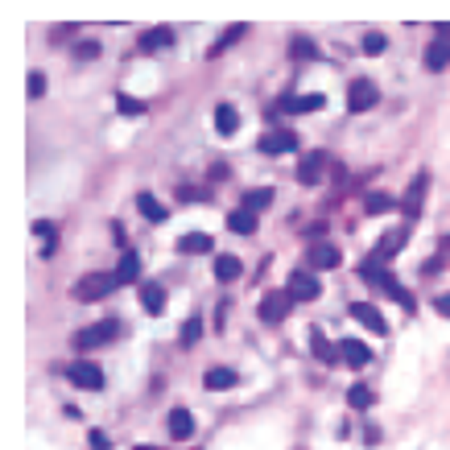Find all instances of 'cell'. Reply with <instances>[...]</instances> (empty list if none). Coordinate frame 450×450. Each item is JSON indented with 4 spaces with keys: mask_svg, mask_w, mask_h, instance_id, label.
<instances>
[{
    "mask_svg": "<svg viewBox=\"0 0 450 450\" xmlns=\"http://www.w3.org/2000/svg\"><path fill=\"white\" fill-rule=\"evenodd\" d=\"M360 277H363V281H372L376 289H384V293H389L393 302H401L405 310H417V298H413V293H409L405 285H401V281H397L393 273L384 269L380 261H372V256H368V261H363V265H360Z\"/></svg>",
    "mask_w": 450,
    "mask_h": 450,
    "instance_id": "1",
    "label": "cell"
},
{
    "mask_svg": "<svg viewBox=\"0 0 450 450\" xmlns=\"http://www.w3.org/2000/svg\"><path fill=\"white\" fill-rule=\"evenodd\" d=\"M112 289H120V285H116V273H91V277H83L71 293H75V302H103Z\"/></svg>",
    "mask_w": 450,
    "mask_h": 450,
    "instance_id": "2",
    "label": "cell"
},
{
    "mask_svg": "<svg viewBox=\"0 0 450 450\" xmlns=\"http://www.w3.org/2000/svg\"><path fill=\"white\" fill-rule=\"evenodd\" d=\"M116 335H120V322H116V318H103V322H95V326H87V331L75 335V347H79V351H91V347L112 343Z\"/></svg>",
    "mask_w": 450,
    "mask_h": 450,
    "instance_id": "3",
    "label": "cell"
},
{
    "mask_svg": "<svg viewBox=\"0 0 450 450\" xmlns=\"http://www.w3.org/2000/svg\"><path fill=\"white\" fill-rule=\"evenodd\" d=\"M66 380L79 384V389H87V393H99L103 389V368L91 360H75V363H66Z\"/></svg>",
    "mask_w": 450,
    "mask_h": 450,
    "instance_id": "4",
    "label": "cell"
},
{
    "mask_svg": "<svg viewBox=\"0 0 450 450\" xmlns=\"http://www.w3.org/2000/svg\"><path fill=\"white\" fill-rule=\"evenodd\" d=\"M289 298L293 302H314L318 293H322V281H318V273H306V269H298V273H289Z\"/></svg>",
    "mask_w": 450,
    "mask_h": 450,
    "instance_id": "5",
    "label": "cell"
},
{
    "mask_svg": "<svg viewBox=\"0 0 450 450\" xmlns=\"http://www.w3.org/2000/svg\"><path fill=\"white\" fill-rule=\"evenodd\" d=\"M256 149L265 153V157H281V153H293L298 149V133H289V129H273L256 140Z\"/></svg>",
    "mask_w": 450,
    "mask_h": 450,
    "instance_id": "6",
    "label": "cell"
},
{
    "mask_svg": "<svg viewBox=\"0 0 450 450\" xmlns=\"http://www.w3.org/2000/svg\"><path fill=\"white\" fill-rule=\"evenodd\" d=\"M376 99H380V87L368 79H356L347 87V112H368V108H376Z\"/></svg>",
    "mask_w": 450,
    "mask_h": 450,
    "instance_id": "7",
    "label": "cell"
},
{
    "mask_svg": "<svg viewBox=\"0 0 450 450\" xmlns=\"http://www.w3.org/2000/svg\"><path fill=\"white\" fill-rule=\"evenodd\" d=\"M289 306H293L289 289H273V293H265V298H261V318L273 326V322H281V318L289 314Z\"/></svg>",
    "mask_w": 450,
    "mask_h": 450,
    "instance_id": "8",
    "label": "cell"
},
{
    "mask_svg": "<svg viewBox=\"0 0 450 450\" xmlns=\"http://www.w3.org/2000/svg\"><path fill=\"white\" fill-rule=\"evenodd\" d=\"M351 318H360L363 326H368L372 335H380V339L389 335V322H384V314H380L372 302H351Z\"/></svg>",
    "mask_w": 450,
    "mask_h": 450,
    "instance_id": "9",
    "label": "cell"
},
{
    "mask_svg": "<svg viewBox=\"0 0 450 450\" xmlns=\"http://www.w3.org/2000/svg\"><path fill=\"white\" fill-rule=\"evenodd\" d=\"M174 248L186 252V256H203V252H215V240H211L207 231H186V235H178Z\"/></svg>",
    "mask_w": 450,
    "mask_h": 450,
    "instance_id": "10",
    "label": "cell"
},
{
    "mask_svg": "<svg viewBox=\"0 0 450 450\" xmlns=\"http://www.w3.org/2000/svg\"><path fill=\"white\" fill-rule=\"evenodd\" d=\"M322 170H326V153H306L302 166H298V182H302V186H318Z\"/></svg>",
    "mask_w": 450,
    "mask_h": 450,
    "instance_id": "11",
    "label": "cell"
},
{
    "mask_svg": "<svg viewBox=\"0 0 450 450\" xmlns=\"http://www.w3.org/2000/svg\"><path fill=\"white\" fill-rule=\"evenodd\" d=\"M426 186H430V174L421 170L417 178H413V186H409V194H405V215H409V224L421 215V198H426Z\"/></svg>",
    "mask_w": 450,
    "mask_h": 450,
    "instance_id": "12",
    "label": "cell"
},
{
    "mask_svg": "<svg viewBox=\"0 0 450 450\" xmlns=\"http://www.w3.org/2000/svg\"><path fill=\"white\" fill-rule=\"evenodd\" d=\"M322 103H326V99H322V95H285V99H281V112H289V116H302V112H318V108H322Z\"/></svg>",
    "mask_w": 450,
    "mask_h": 450,
    "instance_id": "13",
    "label": "cell"
},
{
    "mask_svg": "<svg viewBox=\"0 0 450 450\" xmlns=\"http://www.w3.org/2000/svg\"><path fill=\"white\" fill-rule=\"evenodd\" d=\"M401 244H405V231H389V235H380V240L372 244V261H380V265H384V261H393Z\"/></svg>",
    "mask_w": 450,
    "mask_h": 450,
    "instance_id": "14",
    "label": "cell"
},
{
    "mask_svg": "<svg viewBox=\"0 0 450 450\" xmlns=\"http://www.w3.org/2000/svg\"><path fill=\"white\" fill-rule=\"evenodd\" d=\"M203 384H207L211 393H227V389H235V384H240V376H235V368H207Z\"/></svg>",
    "mask_w": 450,
    "mask_h": 450,
    "instance_id": "15",
    "label": "cell"
},
{
    "mask_svg": "<svg viewBox=\"0 0 450 450\" xmlns=\"http://www.w3.org/2000/svg\"><path fill=\"white\" fill-rule=\"evenodd\" d=\"M140 50L145 54H157V50H170L174 45V29H166V25H157V29H149V34H140Z\"/></svg>",
    "mask_w": 450,
    "mask_h": 450,
    "instance_id": "16",
    "label": "cell"
},
{
    "mask_svg": "<svg viewBox=\"0 0 450 450\" xmlns=\"http://www.w3.org/2000/svg\"><path fill=\"white\" fill-rule=\"evenodd\" d=\"M339 356L351 363V368H368L372 363V351H368V343H360V339H343L339 343Z\"/></svg>",
    "mask_w": 450,
    "mask_h": 450,
    "instance_id": "17",
    "label": "cell"
},
{
    "mask_svg": "<svg viewBox=\"0 0 450 450\" xmlns=\"http://www.w3.org/2000/svg\"><path fill=\"white\" fill-rule=\"evenodd\" d=\"M140 306H145L149 314H161V310H166V289H161L157 281H140Z\"/></svg>",
    "mask_w": 450,
    "mask_h": 450,
    "instance_id": "18",
    "label": "cell"
},
{
    "mask_svg": "<svg viewBox=\"0 0 450 450\" xmlns=\"http://www.w3.org/2000/svg\"><path fill=\"white\" fill-rule=\"evenodd\" d=\"M306 256H310V269H339V265H343L339 248H331V244H314Z\"/></svg>",
    "mask_w": 450,
    "mask_h": 450,
    "instance_id": "19",
    "label": "cell"
},
{
    "mask_svg": "<svg viewBox=\"0 0 450 450\" xmlns=\"http://www.w3.org/2000/svg\"><path fill=\"white\" fill-rule=\"evenodd\" d=\"M136 207H140V215H145L149 224H166V219H170V211H166L149 190H140V194H136Z\"/></svg>",
    "mask_w": 450,
    "mask_h": 450,
    "instance_id": "20",
    "label": "cell"
},
{
    "mask_svg": "<svg viewBox=\"0 0 450 450\" xmlns=\"http://www.w3.org/2000/svg\"><path fill=\"white\" fill-rule=\"evenodd\" d=\"M170 438H174V442L194 438V417H190L186 409H174V413H170Z\"/></svg>",
    "mask_w": 450,
    "mask_h": 450,
    "instance_id": "21",
    "label": "cell"
},
{
    "mask_svg": "<svg viewBox=\"0 0 450 450\" xmlns=\"http://www.w3.org/2000/svg\"><path fill=\"white\" fill-rule=\"evenodd\" d=\"M447 66H450V38H438L426 50V71H447Z\"/></svg>",
    "mask_w": 450,
    "mask_h": 450,
    "instance_id": "22",
    "label": "cell"
},
{
    "mask_svg": "<svg viewBox=\"0 0 450 450\" xmlns=\"http://www.w3.org/2000/svg\"><path fill=\"white\" fill-rule=\"evenodd\" d=\"M215 129H219V136H235V129H240V112H235L231 103H219V108H215Z\"/></svg>",
    "mask_w": 450,
    "mask_h": 450,
    "instance_id": "23",
    "label": "cell"
},
{
    "mask_svg": "<svg viewBox=\"0 0 450 450\" xmlns=\"http://www.w3.org/2000/svg\"><path fill=\"white\" fill-rule=\"evenodd\" d=\"M136 277H140V256L136 252H124L120 265H116V285H133Z\"/></svg>",
    "mask_w": 450,
    "mask_h": 450,
    "instance_id": "24",
    "label": "cell"
},
{
    "mask_svg": "<svg viewBox=\"0 0 450 450\" xmlns=\"http://www.w3.org/2000/svg\"><path fill=\"white\" fill-rule=\"evenodd\" d=\"M227 227H231L235 235H252V231H256V211H244V207L231 211V215H227Z\"/></svg>",
    "mask_w": 450,
    "mask_h": 450,
    "instance_id": "25",
    "label": "cell"
},
{
    "mask_svg": "<svg viewBox=\"0 0 450 450\" xmlns=\"http://www.w3.org/2000/svg\"><path fill=\"white\" fill-rule=\"evenodd\" d=\"M240 273H244L240 256H231V252H219V256H215V277H219V281H235Z\"/></svg>",
    "mask_w": 450,
    "mask_h": 450,
    "instance_id": "26",
    "label": "cell"
},
{
    "mask_svg": "<svg viewBox=\"0 0 450 450\" xmlns=\"http://www.w3.org/2000/svg\"><path fill=\"white\" fill-rule=\"evenodd\" d=\"M310 351H314L322 363H335V351H339V347H331V343H326V335L314 326V331H310Z\"/></svg>",
    "mask_w": 450,
    "mask_h": 450,
    "instance_id": "27",
    "label": "cell"
},
{
    "mask_svg": "<svg viewBox=\"0 0 450 450\" xmlns=\"http://www.w3.org/2000/svg\"><path fill=\"white\" fill-rule=\"evenodd\" d=\"M244 34H248V25H231V29H227L224 38H219V42L211 45V50H207V58H219V54H224L227 45H235L240 38H244Z\"/></svg>",
    "mask_w": 450,
    "mask_h": 450,
    "instance_id": "28",
    "label": "cell"
},
{
    "mask_svg": "<svg viewBox=\"0 0 450 450\" xmlns=\"http://www.w3.org/2000/svg\"><path fill=\"white\" fill-rule=\"evenodd\" d=\"M372 401H376V393H372L368 384H351V389H347V405L351 409H372Z\"/></svg>",
    "mask_w": 450,
    "mask_h": 450,
    "instance_id": "29",
    "label": "cell"
},
{
    "mask_svg": "<svg viewBox=\"0 0 450 450\" xmlns=\"http://www.w3.org/2000/svg\"><path fill=\"white\" fill-rule=\"evenodd\" d=\"M269 203H273L269 186H261V190H248V194H244V211H261V207H269Z\"/></svg>",
    "mask_w": 450,
    "mask_h": 450,
    "instance_id": "30",
    "label": "cell"
},
{
    "mask_svg": "<svg viewBox=\"0 0 450 450\" xmlns=\"http://www.w3.org/2000/svg\"><path fill=\"white\" fill-rule=\"evenodd\" d=\"M34 231L45 240V256H54V248H58V231H54V224H45V219H34Z\"/></svg>",
    "mask_w": 450,
    "mask_h": 450,
    "instance_id": "31",
    "label": "cell"
},
{
    "mask_svg": "<svg viewBox=\"0 0 450 450\" xmlns=\"http://www.w3.org/2000/svg\"><path fill=\"white\" fill-rule=\"evenodd\" d=\"M289 54H293V58H318V42H310V38L298 34V38L289 42Z\"/></svg>",
    "mask_w": 450,
    "mask_h": 450,
    "instance_id": "32",
    "label": "cell"
},
{
    "mask_svg": "<svg viewBox=\"0 0 450 450\" xmlns=\"http://www.w3.org/2000/svg\"><path fill=\"white\" fill-rule=\"evenodd\" d=\"M116 108H120L124 116H145V112H149V103H140V99H129V95H116Z\"/></svg>",
    "mask_w": 450,
    "mask_h": 450,
    "instance_id": "33",
    "label": "cell"
},
{
    "mask_svg": "<svg viewBox=\"0 0 450 450\" xmlns=\"http://www.w3.org/2000/svg\"><path fill=\"white\" fill-rule=\"evenodd\" d=\"M363 211H368V215H376V211H393V198H389V194H368V198H363Z\"/></svg>",
    "mask_w": 450,
    "mask_h": 450,
    "instance_id": "34",
    "label": "cell"
},
{
    "mask_svg": "<svg viewBox=\"0 0 450 450\" xmlns=\"http://www.w3.org/2000/svg\"><path fill=\"white\" fill-rule=\"evenodd\" d=\"M384 50H389V38L384 34H376V29L363 34V54H384Z\"/></svg>",
    "mask_w": 450,
    "mask_h": 450,
    "instance_id": "35",
    "label": "cell"
},
{
    "mask_svg": "<svg viewBox=\"0 0 450 450\" xmlns=\"http://www.w3.org/2000/svg\"><path fill=\"white\" fill-rule=\"evenodd\" d=\"M198 339H203V318H190V322L182 326V343L190 347V343H198Z\"/></svg>",
    "mask_w": 450,
    "mask_h": 450,
    "instance_id": "36",
    "label": "cell"
},
{
    "mask_svg": "<svg viewBox=\"0 0 450 450\" xmlns=\"http://www.w3.org/2000/svg\"><path fill=\"white\" fill-rule=\"evenodd\" d=\"M207 198V190H198V186H178V203H203Z\"/></svg>",
    "mask_w": 450,
    "mask_h": 450,
    "instance_id": "37",
    "label": "cell"
},
{
    "mask_svg": "<svg viewBox=\"0 0 450 450\" xmlns=\"http://www.w3.org/2000/svg\"><path fill=\"white\" fill-rule=\"evenodd\" d=\"M29 95H34V99L45 95V75H42V71H29Z\"/></svg>",
    "mask_w": 450,
    "mask_h": 450,
    "instance_id": "38",
    "label": "cell"
},
{
    "mask_svg": "<svg viewBox=\"0 0 450 450\" xmlns=\"http://www.w3.org/2000/svg\"><path fill=\"white\" fill-rule=\"evenodd\" d=\"M91 450H112V442H108L103 430H91Z\"/></svg>",
    "mask_w": 450,
    "mask_h": 450,
    "instance_id": "39",
    "label": "cell"
},
{
    "mask_svg": "<svg viewBox=\"0 0 450 450\" xmlns=\"http://www.w3.org/2000/svg\"><path fill=\"white\" fill-rule=\"evenodd\" d=\"M75 54H79V58H99V45H95V42H79V45H75Z\"/></svg>",
    "mask_w": 450,
    "mask_h": 450,
    "instance_id": "40",
    "label": "cell"
},
{
    "mask_svg": "<svg viewBox=\"0 0 450 450\" xmlns=\"http://www.w3.org/2000/svg\"><path fill=\"white\" fill-rule=\"evenodd\" d=\"M434 310H438V314H442V318H450V293H442V298L434 302Z\"/></svg>",
    "mask_w": 450,
    "mask_h": 450,
    "instance_id": "41",
    "label": "cell"
},
{
    "mask_svg": "<svg viewBox=\"0 0 450 450\" xmlns=\"http://www.w3.org/2000/svg\"><path fill=\"white\" fill-rule=\"evenodd\" d=\"M442 248H450V235H447V240H442Z\"/></svg>",
    "mask_w": 450,
    "mask_h": 450,
    "instance_id": "42",
    "label": "cell"
},
{
    "mask_svg": "<svg viewBox=\"0 0 450 450\" xmlns=\"http://www.w3.org/2000/svg\"><path fill=\"white\" fill-rule=\"evenodd\" d=\"M136 450H157V447H136Z\"/></svg>",
    "mask_w": 450,
    "mask_h": 450,
    "instance_id": "43",
    "label": "cell"
}]
</instances>
